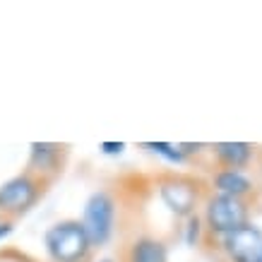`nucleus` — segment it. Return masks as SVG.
Returning <instances> with one entry per match:
<instances>
[{
	"label": "nucleus",
	"mask_w": 262,
	"mask_h": 262,
	"mask_svg": "<svg viewBox=\"0 0 262 262\" xmlns=\"http://www.w3.org/2000/svg\"><path fill=\"white\" fill-rule=\"evenodd\" d=\"M15 233V222L12 219H5V216H0V243H5Z\"/></svg>",
	"instance_id": "nucleus-14"
},
{
	"label": "nucleus",
	"mask_w": 262,
	"mask_h": 262,
	"mask_svg": "<svg viewBox=\"0 0 262 262\" xmlns=\"http://www.w3.org/2000/svg\"><path fill=\"white\" fill-rule=\"evenodd\" d=\"M80 224L87 231L94 253L103 250L113 241L116 229H118V198L106 188L89 192V198L84 200V207H82Z\"/></svg>",
	"instance_id": "nucleus-4"
},
{
	"label": "nucleus",
	"mask_w": 262,
	"mask_h": 262,
	"mask_svg": "<svg viewBox=\"0 0 262 262\" xmlns=\"http://www.w3.org/2000/svg\"><path fill=\"white\" fill-rule=\"evenodd\" d=\"M200 219L205 224L207 241L214 243L253 222V202L207 192L200 205Z\"/></svg>",
	"instance_id": "nucleus-1"
},
{
	"label": "nucleus",
	"mask_w": 262,
	"mask_h": 262,
	"mask_svg": "<svg viewBox=\"0 0 262 262\" xmlns=\"http://www.w3.org/2000/svg\"><path fill=\"white\" fill-rule=\"evenodd\" d=\"M207 192L214 195H226V198L250 200L257 195V183H255L250 171H238V168H214L207 178Z\"/></svg>",
	"instance_id": "nucleus-8"
},
{
	"label": "nucleus",
	"mask_w": 262,
	"mask_h": 262,
	"mask_svg": "<svg viewBox=\"0 0 262 262\" xmlns=\"http://www.w3.org/2000/svg\"><path fill=\"white\" fill-rule=\"evenodd\" d=\"M65 161H68V144L60 142H32L29 144V154H27V166L32 176L46 181L48 185L63 173Z\"/></svg>",
	"instance_id": "nucleus-7"
},
{
	"label": "nucleus",
	"mask_w": 262,
	"mask_h": 262,
	"mask_svg": "<svg viewBox=\"0 0 262 262\" xmlns=\"http://www.w3.org/2000/svg\"><path fill=\"white\" fill-rule=\"evenodd\" d=\"M140 147L144 151L154 154L157 159H161L168 166H188V164H192V159L183 149V142H142Z\"/></svg>",
	"instance_id": "nucleus-11"
},
{
	"label": "nucleus",
	"mask_w": 262,
	"mask_h": 262,
	"mask_svg": "<svg viewBox=\"0 0 262 262\" xmlns=\"http://www.w3.org/2000/svg\"><path fill=\"white\" fill-rule=\"evenodd\" d=\"M92 262H120V260H116L113 255H99V257H92Z\"/></svg>",
	"instance_id": "nucleus-15"
},
{
	"label": "nucleus",
	"mask_w": 262,
	"mask_h": 262,
	"mask_svg": "<svg viewBox=\"0 0 262 262\" xmlns=\"http://www.w3.org/2000/svg\"><path fill=\"white\" fill-rule=\"evenodd\" d=\"M48 183L32 176L29 171H19V173L10 176L0 183V216L5 219H22L24 214H29L34 207L39 205V200L43 198Z\"/></svg>",
	"instance_id": "nucleus-5"
},
{
	"label": "nucleus",
	"mask_w": 262,
	"mask_h": 262,
	"mask_svg": "<svg viewBox=\"0 0 262 262\" xmlns=\"http://www.w3.org/2000/svg\"><path fill=\"white\" fill-rule=\"evenodd\" d=\"M178 238L185 248H202V243L207 241V231H205V224L200 219V212L198 214H190L181 219V226H178Z\"/></svg>",
	"instance_id": "nucleus-12"
},
{
	"label": "nucleus",
	"mask_w": 262,
	"mask_h": 262,
	"mask_svg": "<svg viewBox=\"0 0 262 262\" xmlns=\"http://www.w3.org/2000/svg\"><path fill=\"white\" fill-rule=\"evenodd\" d=\"M212 246L224 262H262V229L250 222Z\"/></svg>",
	"instance_id": "nucleus-6"
},
{
	"label": "nucleus",
	"mask_w": 262,
	"mask_h": 262,
	"mask_svg": "<svg viewBox=\"0 0 262 262\" xmlns=\"http://www.w3.org/2000/svg\"><path fill=\"white\" fill-rule=\"evenodd\" d=\"M127 149L125 142H99V151H101L103 157H108V159H118V157H123Z\"/></svg>",
	"instance_id": "nucleus-13"
},
{
	"label": "nucleus",
	"mask_w": 262,
	"mask_h": 262,
	"mask_svg": "<svg viewBox=\"0 0 262 262\" xmlns=\"http://www.w3.org/2000/svg\"><path fill=\"white\" fill-rule=\"evenodd\" d=\"M255 166H257V171H260V176H262V149L257 151V161H255Z\"/></svg>",
	"instance_id": "nucleus-16"
},
{
	"label": "nucleus",
	"mask_w": 262,
	"mask_h": 262,
	"mask_svg": "<svg viewBox=\"0 0 262 262\" xmlns=\"http://www.w3.org/2000/svg\"><path fill=\"white\" fill-rule=\"evenodd\" d=\"M157 198L176 219L198 214L207 195V183L185 173H164L154 181Z\"/></svg>",
	"instance_id": "nucleus-3"
},
{
	"label": "nucleus",
	"mask_w": 262,
	"mask_h": 262,
	"mask_svg": "<svg viewBox=\"0 0 262 262\" xmlns=\"http://www.w3.org/2000/svg\"><path fill=\"white\" fill-rule=\"evenodd\" d=\"M43 253L48 262H92L94 248L80 219H60L43 233Z\"/></svg>",
	"instance_id": "nucleus-2"
},
{
	"label": "nucleus",
	"mask_w": 262,
	"mask_h": 262,
	"mask_svg": "<svg viewBox=\"0 0 262 262\" xmlns=\"http://www.w3.org/2000/svg\"><path fill=\"white\" fill-rule=\"evenodd\" d=\"M123 262H171L166 241L151 233H140L127 243Z\"/></svg>",
	"instance_id": "nucleus-10"
},
{
	"label": "nucleus",
	"mask_w": 262,
	"mask_h": 262,
	"mask_svg": "<svg viewBox=\"0 0 262 262\" xmlns=\"http://www.w3.org/2000/svg\"><path fill=\"white\" fill-rule=\"evenodd\" d=\"M257 151L260 147H255L250 142H214L209 144V157L214 168H238V171H248L257 161Z\"/></svg>",
	"instance_id": "nucleus-9"
}]
</instances>
